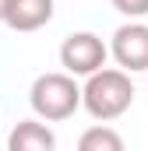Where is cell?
<instances>
[{
    "instance_id": "7a4b0ae2",
    "label": "cell",
    "mask_w": 148,
    "mask_h": 151,
    "mask_svg": "<svg viewBox=\"0 0 148 151\" xmlns=\"http://www.w3.org/2000/svg\"><path fill=\"white\" fill-rule=\"evenodd\" d=\"M28 102H32V113L42 123H60V119H71L81 109V84L64 70H49V74H39L32 81V91H28Z\"/></svg>"
},
{
    "instance_id": "ba28073f",
    "label": "cell",
    "mask_w": 148,
    "mask_h": 151,
    "mask_svg": "<svg viewBox=\"0 0 148 151\" xmlns=\"http://www.w3.org/2000/svg\"><path fill=\"white\" fill-rule=\"evenodd\" d=\"M110 4L123 14V18H131V21H138V18L148 14V0H110Z\"/></svg>"
},
{
    "instance_id": "52a82bcc",
    "label": "cell",
    "mask_w": 148,
    "mask_h": 151,
    "mask_svg": "<svg viewBox=\"0 0 148 151\" xmlns=\"http://www.w3.org/2000/svg\"><path fill=\"white\" fill-rule=\"evenodd\" d=\"M78 151H127V144H123L120 130H113L106 123H95L78 137Z\"/></svg>"
},
{
    "instance_id": "8992f818",
    "label": "cell",
    "mask_w": 148,
    "mask_h": 151,
    "mask_svg": "<svg viewBox=\"0 0 148 151\" xmlns=\"http://www.w3.org/2000/svg\"><path fill=\"white\" fill-rule=\"evenodd\" d=\"M7 151H57V134L42 119H18L7 137Z\"/></svg>"
},
{
    "instance_id": "6da1fadb",
    "label": "cell",
    "mask_w": 148,
    "mask_h": 151,
    "mask_svg": "<svg viewBox=\"0 0 148 151\" xmlns=\"http://www.w3.org/2000/svg\"><path fill=\"white\" fill-rule=\"evenodd\" d=\"M134 95H138L134 81H131V74H123L120 67H102V70L88 74L85 84H81V106L99 123L120 119L134 106Z\"/></svg>"
},
{
    "instance_id": "3957f363",
    "label": "cell",
    "mask_w": 148,
    "mask_h": 151,
    "mask_svg": "<svg viewBox=\"0 0 148 151\" xmlns=\"http://www.w3.org/2000/svg\"><path fill=\"white\" fill-rule=\"evenodd\" d=\"M106 56H110V49L95 32H71L60 42V67L71 77H88L95 70H102Z\"/></svg>"
},
{
    "instance_id": "277c9868",
    "label": "cell",
    "mask_w": 148,
    "mask_h": 151,
    "mask_svg": "<svg viewBox=\"0 0 148 151\" xmlns=\"http://www.w3.org/2000/svg\"><path fill=\"white\" fill-rule=\"evenodd\" d=\"M110 56L120 63L123 74H141L148 70V25L145 21H127L113 32V42L106 46Z\"/></svg>"
},
{
    "instance_id": "5b68a950",
    "label": "cell",
    "mask_w": 148,
    "mask_h": 151,
    "mask_svg": "<svg viewBox=\"0 0 148 151\" xmlns=\"http://www.w3.org/2000/svg\"><path fill=\"white\" fill-rule=\"evenodd\" d=\"M53 21V0H7L4 25L11 32H39Z\"/></svg>"
},
{
    "instance_id": "9c48e42d",
    "label": "cell",
    "mask_w": 148,
    "mask_h": 151,
    "mask_svg": "<svg viewBox=\"0 0 148 151\" xmlns=\"http://www.w3.org/2000/svg\"><path fill=\"white\" fill-rule=\"evenodd\" d=\"M4 7H7V0H0V21H4Z\"/></svg>"
}]
</instances>
